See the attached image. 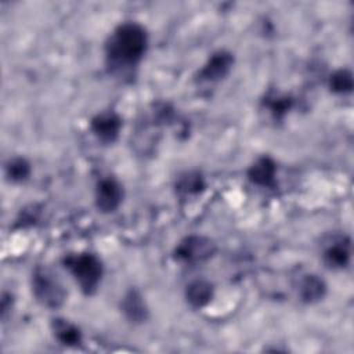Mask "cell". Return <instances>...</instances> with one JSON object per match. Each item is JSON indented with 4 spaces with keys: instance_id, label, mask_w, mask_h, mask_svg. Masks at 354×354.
<instances>
[{
    "instance_id": "cell-1",
    "label": "cell",
    "mask_w": 354,
    "mask_h": 354,
    "mask_svg": "<svg viewBox=\"0 0 354 354\" xmlns=\"http://www.w3.org/2000/svg\"><path fill=\"white\" fill-rule=\"evenodd\" d=\"M145 50V29L136 22H126L113 30L106 44V58L112 66L129 68L142 58Z\"/></svg>"
},
{
    "instance_id": "cell-2",
    "label": "cell",
    "mask_w": 354,
    "mask_h": 354,
    "mask_svg": "<svg viewBox=\"0 0 354 354\" xmlns=\"http://www.w3.org/2000/svg\"><path fill=\"white\" fill-rule=\"evenodd\" d=\"M64 264L86 295H91L97 289L102 277V264L95 254H71L65 257Z\"/></svg>"
},
{
    "instance_id": "cell-3",
    "label": "cell",
    "mask_w": 354,
    "mask_h": 354,
    "mask_svg": "<svg viewBox=\"0 0 354 354\" xmlns=\"http://www.w3.org/2000/svg\"><path fill=\"white\" fill-rule=\"evenodd\" d=\"M32 290L35 297L46 307L55 308L62 304L65 290L59 281L46 268H36L32 275Z\"/></svg>"
},
{
    "instance_id": "cell-4",
    "label": "cell",
    "mask_w": 354,
    "mask_h": 354,
    "mask_svg": "<svg viewBox=\"0 0 354 354\" xmlns=\"http://www.w3.org/2000/svg\"><path fill=\"white\" fill-rule=\"evenodd\" d=\"M214 253V243L203 236L191 235L183 239L176 248V260L184 264H198L210 259Z\"/></svg>"
},
{
    "instance_id": "cell-5",
    "label": "cell",
    "mask_w": 354,
    "mask_h": 354,
    "mask_svg": "<svg viewBox=\"0 0 354 354\" xmlns=\"http://www.w3.org/2000/svg\"><path fill=\"white\" fill-rule=\"evenodd\" d=\"M122 198H123L122 187L115 178L105 177L98 181L95 188V205L101 212L104 213L113 212L120 205Z\"/></svg>"
},
{
    "instance_id": "cell-6",
    "label": "cell",
    "mask_w": 354,
    "mask_h": 354,
    "mask_svg": "<svg viewBox=\"0 0 354 354\" xmlns=\"http://www.w3.org/2000/svg\"><path fill=\"white\" fill-rule=\"evenodd\" d=\"M122 122L115 112H101L91 120V131L102 142H113L120 131Z\"/></svg>"
},
{
    "instance_id": "cell-7",
    "label": "cell",
    "mask_w": 354,
    "mask_h": 354,
    "mask_svg": "<svg viewBox=\"0 0 354 354\" xmlns=\"http://www.w3.org/2000/svg\"><path fill=\"white\" fill-rule=\"evenodd\" d=\"M232 64H234V57L230 53L217 51L207 59V62L199 71L198 73L199 80H203V82L220 80L230 72Z\"/></svg>"
},
{
    "instance_id": "cell-8",
    "label": "cell",
    "mask_w": 354,
    "mask_h": 354,
    "mask_svg": "<svg viewBox=\"0 0 354 354\" xmlns=\"http://www.w3.org/2000/svg\"><path fill=\"white\" fill-rule=\"evenodd\" d=\"M275 162L268 156L259 158L248 170V177L253 184L268 188H272L275 185Z\"/></svg>"
},
{
    "instance_id": "cell-9",
    "label": "cell",
    "mask_w": 354,
    "mask_h": 354,
    "mask_svg": "<svg viewBox=\"0 0 354 354\" xmlns=\"http://www.w3.org/2000/svg\"><path fill=\"white\" fill-rule=\"evenodd\" d=\"M122 311L131 322H142L148 317V310L142 300V296L134 289L129 290L124 295L122 300Z\"/></svg>"
},
{
    "instance_id": "cell-10",
    "label": "cell",
    "mask_w": 354,
    "mask_h": 354,
    "mask_svg": "<svg viewBox=\"0 0 354 354\" xmlns=\"http://www.w3.org/2000/svg\"><path fill=\"white\" fill-rule=\"evenodd\" d=\"M350 254V242L344 238H340L325 249L324 260L332 268H343L348 264Z\"/></svg>"
},
{
    "instance_id": "cell-11",
    "label": "cell",
    "mask_w": 354,
    "mask_h": 354,
    "mask_svg": "<svg viewBox=\"0 0 354 354\" xmlns=\"http://www.w3.org/2000/svg\"><path fill=\"white\" fill-rule=\"evenodd\" d=\"M185 297H187V301L192 307H195V308L203 307L213 297V286L210 282H207L205 279H196L187 286Z\"/></svg>"
},
{
    "instance_id": "cell-12",
    "label": "cell",
    "mask_w": 354,
    "mask_h": 354,
    "mask_svg": "<svg viewBox=\"0 0 354 354\" xmlns=\"http://www.w3.org/2000/svg\"><path fill=\"white\" fill-rule=\"evenodd\" d=\"M53 330H54V336L58 339V342L65 346H77L82 342L80 329L66 319H61V318L54 319Z\"/></svg>"
},
{
    "instance_id": "cell-13",
    "label": "cell",
    "mask_w": 354,
    "mask_h": 354,
    "mask_svg": "<svg viewBox=\"0 0 354 354\" xmlns=\"http://www.w3.org/2000/svg\"><path fill=\"white\" fill-rule=\"evenodd\" d=\"M325 290H326L325 282L313 274L306 275L299 283V295L307 303H313L322 299L325 295Z\"/></svg>"
},
{
    "instance_id": "cell-14",
    "label": "cell",
    "mask_w": 354,
    "mask_h": 354,
    "mask_svg": "<svg viewBox=\"0 0 354 354\" xmlns=\"http://www.w3.org/2000/svg\"><path fill=\"white\" fill-rule=\"evenodd\" d=\"M353 75L347 69H339L330 75L329 79V87L333 93L337 94H346L353 90Z\"/></svg>"
},
{
    "instance_id": "cell-15",
    "label": "cell",
    "mask_w": 354,
    "mask_h": 354,
    "mask_svg": "<svg viewBox=\"0 0 354 354\" xmlns=\"http://www.w3.org/2000/svg\"><path fill=\"white\" fill-rule=\"evenodd\" d=\"M205 187L203 178L198 173H187L177 183V191L184 195L198 194Z\"/></svg>"
},
{
    "instance_id": "cell-16",
    "label": "cell",
    "mask_w": 354,
    "mask_h": 354,
    "mask_svg": "<svg viewBox=\"0 0 354 354\" xmlns=\"http://www.w3.org/2000/svg\"><path fill=\"white\" fill-rule=\"evenodd\" d=\"M6 170L10 180L22 181L30 174V165L24 158H15L8 162Z\"/></svg>"
},
{
    "instance_id": "cell-17",
    "label": "cell",
    "mask_w": 354,
    "mask_h": 354,
    "mask_svg": "<svg viewBox=\"0 0 354 354\" xmlns=\"http://www.w3.org/2000/svg\"><path fill=\"white\" fill-rule=\"evenodd\" d=\"M267 105H268V108L271 109V112L275 116H282L283 113H286L288 109H290L292 100L289 97H279V95H277V97L268 98Z\"/></svg>"
}]
</instances>
